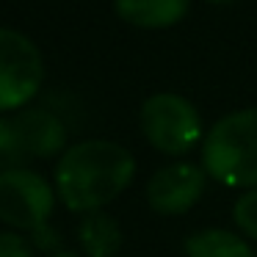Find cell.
I'll return each mask as SVG.
<instances>
[{
	"mask_svg": "<svg viewBox=\"0 0 257 257\" xmlns=\"http://www.w3.org/2000/svg\"><path fill=\"white\" fill-rule=\"evenodd\" d=\"M0 257H34V243L17 232H0Z\"/></svg>",
	"mask_w": 257,
	"mask_h": 257,
	"instance_id": "12",
	"label": "cell"
},
{
	"mask_svg": "<svg viewBox=\"0 0 257 257\" xmlns=\"http://www.w3.org/2000/svg\"><path fill=\"white\" fill-rule=\"evenodd\" d=\"M9 130L23 158H53L67 144V127L56 113L45 108H28L17 116H9Z\"/></svg>",
	"mask_w": 257,
	"mask_h": 257,
	"instance_id": "7",
	"label": "cell"
},
{
	"mask_svg": "<svg viewBox=\"0 0 257 257\" xmlns=\"http://www.w3.org/2000/svg\"><path fill=\"white\" fill-rule=\"evenodd\" d=\"M136 174L127 147L108 139L72 144L56 163V191L72 213H97L113 202Z\"/></svg>",
	"mask_w": 257,
	"mask_h": 257,
	"instance_id": "1",
	"label": "cell"
},
{
	"mask_svg": "<svg viewBox=\"0 0 257 257\" xmlns=\"http://www.w3.org/2000/svg\"><path fill=\"white\" fill-rule=\"evenodd\" d=\"M139 127L152 150L163 155H185L202 139V119L194 102L174 91H161L144 100L139 111Z\"/></svg>",
	"mask_w": 257,
	"mask_h": 257,
	"instance_id": "3",
	"label": "cell"
},
{
	"mask_svg": "<svg viewBox=\"0 0 257 257\" xmlns=\"http://www.w3.org/2000/svg\"><path fill=\"white\" fill-rule=\"evenodd\" d=\"M207 3H213V6H229V3H238V0H207Z\"/></svg>",
	"mask_w": 257,
	"mask_h": 257,
	"instance_id": "13",
	"label": "cell"
},
{
	"mask_svg": "<svg viewBox=\"0 0 257 257\" xmlns=\"http://www.w3.org/2000/svg\"><path fill=\"white\" fill-rule=\"evenodd\" d=\"M207 172L196 163L174 161L161 166L147 183V205L161 216H183L202 199Z\"/></svg>",
	"mask_w": 257,
	"mask_h": 257,
	"instance_id": "6",
	"label": "cell"
},
{
	"mask_svg": "<svg viewBox=\"0 0 257 257\" xmlns=\"http://www.w3.org/2000/svg\"><path fill=\"white\" fill-rule=\"evenodd\" d=\"M191 0H113L116 17L147 31L172 28L188 14Z\"/></svg>",
	"mask_w": 257,
	"mask_h": 257,
	"instance_id": "8",
	"label": "cell"
},
{
	"mask_svg": "<svg viewBox=\"0 0 257 257\" xmlns=\"http://www.w3.org/2000/svg\"><path fill=\"white\" fill-rule=\"evenodd\" d=\"M202 169L227 188H257V108L232 111L207 130Z\"/></svg>",
	"mask_w": 257,
	"mask_h": 257,
	"instance_id": "2",
	"label": "cell"
},
{
	"mask_svg": "<svg viewBox=\"0 0 257 257\" xmlns=\"http://www.w3.org/2000/svg\"><path fill=\"white\" fill-rule=\"evenodd\" d=\"M78 240L86 257H116V251L122 249V229L108 213H86L78 227Z\"/></svg>",
	"mask_w": 257,
	"mask_h": 257,
	"instance_id": "10",
	"label": "cell"
},
{
	"mask_svg": "<svg viewBox=\"0 0 257 257\" xmlns=\"http://www.w3.org/2000/svg\"><path fill=\"white\" fill-rule=\"evenodd\" d=\"M56 207V194L31 169L0 172V221L23 232H39Z\"/></svg>",
	"mask_w": 257,
	"mask_h": 257,
	"instance_id": "5",
	"label": "cell"
},
{
	"mask_svg": "<svg viewBox=\"0 0 257 257\" xmlns=\"http://www.w3.org/2000/svg\"><path fill=\"white\" fill-rule=\"evenodd\" d=\"M45 64L42 53L25 34L0 28V111L28 105L42 89Z\"/></svg>",
	"mask_w": 257,
	"mask_h": 257,
	"instance_id": "4",
	"label": "cell"
},
{
	"mask_svg": "<svg viewBox=\"0 0 257 257\" xmlns=\"http://www.w3.org/2000/svg\"><path fill=\"white\" fill-rule=\"evenodd\" d=\"M232 218H235V224H238V229L243 232V238L257 240V188L243 191V194L235 199Z\"/></svg>",
	"mask_w": 257,
	"mask_h": 257,
	"instance_id": "11",
	"label": "cell"
},
{
	"mask_svg": "<svg viewBox=\"0 0 257 257\" xmlns=\"http://www.w3.org/2000/svg\"><path fill=\"white\" fill-rule=\"evenodd\" d=\"M185 257H257L243 235L221 227L196 229L183 243Z\"/></svg>",
	"mask_w": 257,
	"mask_h": 257,
	"instance_id": "9",
	"label": "cell"
},
{
	"mask_svg": "<svg viewBox=\"0 0 257 257\" xmlns=\"http://www.w3.org/2000/svg\"><path fill=\"white\" fill-rule=\"evenodd\" d=\"M53 257H78V254H69V251H58V254H53Z\"/></svg>",
	"mask_w": 257,
	"mask_h": 257,
	"instance_id": "14",
	"label": "cell"
}]
</instances>
